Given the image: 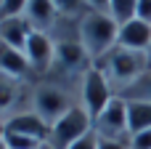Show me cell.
Here are the masks:
<instances>
[{
  "label": "cell",
  "instance_id": "cell-1",
  "mask_svg": "<svg viewBox=\"0 0 151 149\" xmlns=\"http://www.w3.org/2000/svg\"><path fill=\"white\" fill-rule=\"evenodd\" d=\"M80 104V91L72 85H64L58 80H37L32 83V101L29 107L48 123H58L72 107Z\"/></svg>",
  "mask_w": 151,
  "mask_h": 149
},
{
  "label": "cell",
  "instance_id": "cell-2",
  "mask_svg": "<svg viewBox=\"0 0 151 149\" xmlns=\"http://www.w3.org/2000/svg\"><path fill=\"white\" fill-rule=\"evenodd\" d=\"M96 67L106 75V80L111 83V88H114V93H119V91H125L130 83H135L149 67V59H146V53L143 51H130V48H111L104 59H98L96 61Z\"/></svg>",
  "mask_w": 151,
  "mask_h": 149
},
{
  "label": "cell",
  "instance_id": "cell-3",
  "mask_svg": "<svg viewBox=\"0 0 151 149\" xmlns=\"http://www.w3.org/2000/svg\"><path fill=\"white\" fill-rule=\"evenodd\" d=\"M117 35H119V24L109 13L88 11L80 19V40L93 56V61L104 59L111 48H117Z\"/></svg>",
  "mask_w": 151,
  "mask_h": 149
},
{
  "label": "cell",
  "instance_id": "cell-4",
  "mask_svg": "<svg viewBox=\"0 0 151 149\" xmlns=\"http://www.w3.org/2000/svg\"><path fill=\"white\" fill-rule=\"evenodd\" d=\"M93 131V117L88 115V109L82 104L72 107L58 123L50 125V136H48V144L53 149H69L74 141H80L85 133Z\"/></svg>",
  "mask_w": 151,
  "mask_h": 149
},
{
  "label": "cell",
  "instance_id": "cell-5",
  "mask_svg": "<svg viewBox=\"0 0 151 149\" xmlns=\"http://www.w3.org/2000/svg\"><path fill=\"white\" fill-rule=\"evenodd\" d=\"M114 96H117V93H114L111 83L106 80V75H104L98 67L88 69L85 77L80 80V104L88 109V115H90L93 120L109 107V101H111Z\"/></svg>",
  "mask_w": 151,
  "mask_h": 149
},
{
  "label": "cell",
  "instance_id": "cell-6",
  "mask_svg": "<svg viewBox=\"0 0 151 149\" xmlns=\"http://www.w3.org/2000/svg\"><path fill=\"white\" fill-rule=\"evenodd\" d=\"M93 131L101 139H114V141H130V123H127V104L122 96H114L109 107L93 120Z\"/></svg>",
  "mask_w": 151,
  "mask_h": 149
},
{
  "label": "cell",
  "instance_id": "cell-7",
  "mask_svg": "<svg viewBox=\"0 0 151 149\" xmlns=\"http://www.w3.org/2000/svg\"><path fill=\"white\" fill-rule=\"evenodd\" d=\"M29 72H32V83L45 80L53 69V59H56V40L45 32H32L27 48H24Z\"/></svg>",
  "mask_w": 151,
  "mask_h": 149
},
{
  "label": "cell",
  "instance_id": "cell-8",
  "mask_svg": "<svg viewBox=\"0 0 151 149\" xmlns=\"http://www.w3.org/2000/svg\"><path fill=\"white\" fill-rule=\"evenodd\" d=\"M32 83L0 72V123L21 109H32Z\"/></svg>",
  "mask_w": 151,
  "mask_h": 149
},
{
  "label": "cell",
  "instance_id": "cell-9",
  "mask_svg": "<svg viewBox=\"0 0 151 149\" xmlns=\"http://www.w3.org/2000/svg\"><path fill=\"white\" fill-rule=\"evenodd\" d=\"M3 131L24 133V136H32L37 141H48V136H50V125L35 109H21V112L11 115L8 120H3Z\"/></svg>",
  "mask_w": 151,
  "mask_h": 149
},
{
  "label": "cell",
  "instance_id": "cell-10",
  "mask_svg": "<svg viewBox=\"0 0 151 149\" xmlns=\"http://www.w3.org/2000/svg\"><path fill=\"white\" fill-rule=\"evenodd\" d=\"M24 19L32 24L35 32H45V35H53L56 27L61 24V16H58V11L50 0H29V5L24 11Z\"/></svg>",
  "mask_w": 151,
  "mask_h": 149
},
{
  "label": "cell",
  "instance_id": "cell-11",
  "mask_svg": "<svg viewBox=\"0 0 151 149\" xmlns=\"http://www.w3.org/2000/svg\"><path fill=\"white\" fill-rule=\"evenodd\" d=\"M32 32L35 29H32V24L24 16H5V19H0V43L21 51V53H24Z\"/></svg>",
  "mask_w": 151,
  "mask_h": 149
},
{
  "label": "cell",
  "instance_id": "cell-12",
  "mask_svg": "<svg viewBox=\"0 0 151 149\" xmlns=\"http://www.w3.org/2000/svg\"><path fill=\"white\" fill-rule=\"evenodd\" d=\"M117 45L146 53L149 45H151V24L143 21V19H133V21L122 24L119 27V35H117Z\"/></svg>",
  "mask_w": 151,
  "mask_h": 149
},
{
  "label": "cell",
  "instance_id": "cell-13",
  "mask_svg": "<svg viewBox=\"0 0 151 149\" xmlns=\"http://www.w3.org/2000/svg\"><path fill=\"white\" fill-rule=\"evenodd\" d=\"M0 72L3 75H11V77H19V80H29L32 83V72H29V64H27V56L11 45H3L0 43Z\"/></svg>",
  "mask_w": 151,
  "mask_h": 149
},
{
  "label": "cell",
  "instance_id": "cell-14",
  "mask_svg": "<svg viewBox=\"0 0 151 149\" xmlns=\"http://www.w3.org/2000/svg\"><path fill=\"white\" fill-rule=\"evenodd\" d=\"M127 104V123H130V136L149 131L151 128V104L149 101H125Z\"/></svg>",
  "mask_w": 151,
  "mask_h": 149
},
{
  "label": "cell",
  "instance_id": "cell-15",
  "mask_svg": "<svg viewBox=\"0 0 151 149\" xmlns=\"http://www.w3.org/2000/svg\"><path fill=\"white\" fill-rule=\"evenodd\" d=\"M117 96H122L125 101H149L151 104V69H146L135 83H130L125 91H119Z\"/></svg>",
  "mask_w": 151,
  "mask_h": 149
},
{
  "label": "cell",
  "instance_id": "cell-16",
  "mask_svg": "<svg viewBox=\"0 0 151 149\" xmlns=\"http://www.w3.org/2000/svg\"><path fill=\"white\" fill-rule=\"evenodd\" d=\"M109 16L122 27L133 19H138V0H111L109 3Z\"/></svg>",
  "mask_w": 151,
  "mask_h": 149
},
{
  "label": "cell",
  "instance_id": "cell-17",
  "mask_svg": "<svg viewBox=\"0 0 151 149\" xmlns=\"http://www.w3.org/2000/svg\"><path fill=\"white\" fill-rule=\"evenodd\" d=\"M50 3L56 5L58 16H61V19H66V21H80V19L88 13L85 0H50Z\"/></svg>",
  "mask_w": 151,
  "mask_h": 149
},
{
  "label": "cell",
  "instance_id": "cell-18",
  "mask_svg": "<svg viewBox=\"0 0 151 149\" xmlns=\"http://www.w3.org/2000/svg\"><path fill=\"white\" fill-rule=\"evenodd\" d=\"M3 141L8 149H40L45 141H37L32 136H24V133H13V131H3Z\"/></svg>",
  "mask_w": 151,
  "mask_h": 149
},
{
  "label": "cell",
  "instance_id": "cell-19",
  "mask_svg": "<svg viewBox=\"0 0 151 149\" xmlns=\"http://www.w3.org/2000/svg\"><path fill=\"white\" fill-rule=\"evenodd\" d=\"M27 5H29V0H3L0 19H5V16H24Z\"/></svg>",
  "mask_w": 151,
  "mask_h": 149
},
{
  "label": "cell",
  "instance_id": "cell-20",
  "mask_svg": "<svg viewBox=\"0 0 151 149\" xmlns=\"http://www.w3.org/2000/svg\"><path fill=\"white\" fill-rule=\"evenodd\" d=\"M69 149H98V133L96 131H90V133H85L80 141H74Z\"/></svg>",
  "mask_w": 151,
  "mask_h": 149
},
{
  "label": "cell",
  "instance_id": "cell-21",
  "mask_svg": "<svg viewBox=\"0 0 151 149\" xmlns=\"http://www.w3.org/2000/svg\"><path fill=\"white\" fill-rule=\"evenodd\" d=\"M130 149H151V128L135 133V136L130 139Z\"/></svg>",
  "mask_w": 151,
  "mask_h": 149
},
{
  "label": "cell",
  "instance_id": "cell-22",
  "mask_svg": "<svg viewBox=\"0 0 151 149\" xmlns=\"http://www.w3.org/2000/svg\"><path fill=\"white\" fill-rule=\"evenodd\" d=\"M98 149H130V141H114V139L98 136Z\"/></svg>",
  "mask_w": 151,
  "mask_h": 149
},
{
  "label": "cell",
  "instance_id": "cell-23",
  "mask_svg": "<svg viewBox=\"0 0 151 149\" xmlns=\"http://www.w3.org/2000/svg\"><path fill=\"white\" fill-rule=\"evenodd\" d=\"M109 3L111 0H85L88 11H98V13H109Z\"/></svg>",
  "mask_w": 151,
  "mask_h": 149
},
{
  "label": "cell",
  "instance_id": "cell-24",
  "mask_svg": "<svg viewBox=\"0 0 151 149\" xmlns=\"http://www.w3.org/2000/svg\"><path fill=\"white\" fill-rule=\"evenodd\" d=\"M138 19L151 24V0H138Z\"/></svg>",
  "mask_w": 151,
  "mask_h": 149
},
{
  "label": "cell",
  "instance_id": "cell-25",
  "mask_svg": "<svg viewBox=\"0 0 151 149\" xmlns=\"http://www.w3.org/2000/svg\"><path fill=\"white\" fill-rule=\"evenodd\" d=\"M0 149H8V147H5V141H3V128H0Z\"/></svg>",
  "mask_w": 151,
  "mask_h": 149
},
{
  "label": "cell",
  "instance_id": "cell-26",
  "mask_svg": "<svg viewBox=\"0 0 151 149\" xmlns=\"http://www.w3.org/2000/svg\"><path fill=\"white\" fill-rule=\"evenodd\" d=\"M146 59H149V67H151V45H149V51H146Z\"/></svg>",
  "mask_w": 151,
  "mask_h": 149
},
{
  "label": "cell",
  "instance_id": "cell-27",
  "mask_svg": "<svg viewBox=\"0 0 151 149\" xmlns=\"http://www.w3.org/2000/svg\"><path fill=\"white\" fill-rule=\"evenodd\" d=\"M40 149H53V147H50V144H48V141H45V144H42V147H40Z\"/></svg>",
  "mask_w": 151,
  "mask_h": 149
},
{
  "label": "cell",
  "instance_id": "cell-28",
  "mask_svg": "<svg viewBox=\"0 0 151 149\" xmlns=\"http://www.w3.org/2000/svg\"><path fill=\"white\" fill-rule=\"evenodd\" d=\"M0 128H3V123H0Z\"/></svg>",
  "mask_w": 151,
  "mask_h": 149
},
{
  "label": "cell",
  "instance_id": "cell-29",
  "mask_svg": "<svg viewBox=\"0 0 151 149\" xmlns=\"http://www.w3.org/2000/svg\"><path fill=\"white\" fill-rule=\"evenodd\" d=\"M0 5H3V0H0Z\"/></svg>",
  "mask_w": 151,
  "mask_h": 149
}]
</instances>
